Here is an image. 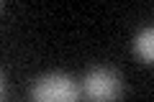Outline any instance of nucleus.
Listing matches in <instances>:
<instances>
[{"label": "nucleus", "instance_id": "f257e3e1", "mask_svg": "<svg viewBox=\"0 0 154 102\" xmlns=\"http://www.w3.org/2000/svg\"><path fill=\"white\" fill-rule=\"evenodd\" d=\"M77 100H80L77 82L62 71L38 77L31 87V102H77Z\"/></svg>", "mask_w": 154, "mask_h": 102}, {"label": "nucleus", "instance_id": "f03ea898", "mask_svg": "<svg viewBox=\"0 0 154 102\" xmlns=\"http://www.w3.org/2000/svg\"><path fill=\"white\" fill-rule=\"evenodd\" d=\"M82 92L90 102H116L121 95V77L108 66H95L85 74Z\"/></svg>", "mask_w": 154, "mask_h": 102}, {"label": "nucleus", "instance_id": "7ed1b4c3", "mask_svg": "<svg viewBox=\"0 0 154 102\" xmlns=\"http://www.w3.org/2000/svg\"><path fill=\"white\" fill-rule=\"evenodd\" d=\"M134 48L144 61H154V28H144L134 38Z\"/></svg>", "mask_w": 154, "mask_h": 102}]
</instances>
